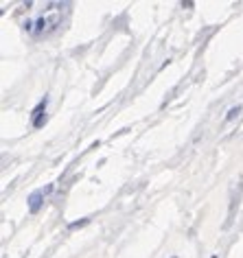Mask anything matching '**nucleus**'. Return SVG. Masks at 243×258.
I'll return each mask as SVG.
<instances>
[{
  "mask_svg": "<svg viewBox=\"0 0 243 258\" xmlns=\"http://www.w3.org/2000/svg\"><path fill=\"white\" fill-rule=\"evenodd\" d=\"M50 190H53V186H46V188H40V190L31 192V195H29V210H31V212H37V210H40V206H42V202H44V195H48Z\"/></svg>",
  "mask_w": 243,
  "mask_h": 258,
  "instance_id": "1",
  "label": "nucleus"
},
{
  "mask_svg": "<svg viewBox=\"0 0 243 258\" xmlns=\"http://www.w3.org/2000/svg\"><path fill=\"white\" fill-rule=\"evenodd\" d=\"M239 112H241V105H234V107H230V109H228V114H226V120L230 122V120L234 118V116H239Z\"/></svg>",
  "mask_w": 243,
  "mask_h": 258,
  "instance_id": "2",
  "label": "nucleus"
},
{
  "mask_svg": "<svg viewBox=\"0 0 243 258\" xmlns=\"http://www.w3.org/2000/svg\"><path fill=\"white\" fill-rule=\"evenodd\" d=\"M88 221H90V219H81V221H73V223L68 225V228H70V230H77V228H81V225H86Z\"/></svg>",
  "mask_w": 243,
  "mask_h": 258,
  "instance_id": "4",
  "label": "nucleus"
},
{
  "mask_svg": "<svg viewBox=\"0 0 243 258\" xmlns=\"http://www.w3.org/2000/svg\"><path fill=\"white\" fill-rule=\"evenodd\" d=\"M44 122H46V114H42L40 118H35V120H33V127L40 129V127H44Z\"/></svg>",
  "mask_w": 243,
  "mask_h": 258,
  "instance_id": "3",
  "label": "nucleus"
}]
</instances>
